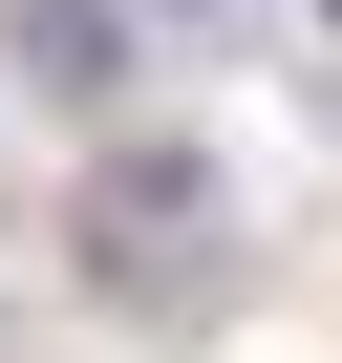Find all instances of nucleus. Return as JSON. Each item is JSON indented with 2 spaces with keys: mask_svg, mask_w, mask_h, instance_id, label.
<instances>
[{
  "mask_svg": "<svg viewBox=\"0 0 342 363\" xmlns=\"http://www.w3.org/2000/svg\"><path fill=\"white\" fill-rule=\"evenodd\" d=\"M321 22H342V0H321Z\"/></svg>",
  "mask_w": 342,
  "mask_h": 363,
  "instance_id": "3",
  "label": "nucleus"
},
{
  "mask_svg": "<svg viewBox=\"0 0 342 363\" xmlns=\"http://www.w3.org/2000/svg\"><path fill=\"white\" fill-rule=\"evenodd\" d=\"M86 278L128 299V320H214V278H236V171L214 150H171V128H128L107 171H86Z\"/></svg>",
  "mask_w": 342,
  "mask_h": 363,
  "instance_id": "1",
  "label": "nucleus"
},
{
  "mask_svg": "<svg viewBox=\"0 0 342 363\" xmlns=\"http://www.w3.org/2000/svg\"><path fill=\"white\" fill-rule=\"evenodd\" d=\"M0 65L43 107H128V0H0Z\"/></svg>",
  "mask_w": 342,
  "mask_h": 363,
  "instance_id": "2",
  "label": "nucleus"
}]
</instances>
